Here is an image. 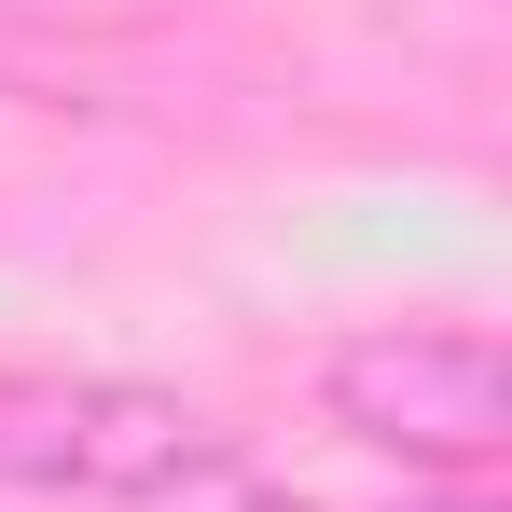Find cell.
I'll return each instance as SVG.
<instances>
[{
	"label": "cell",
	"mask_w": 512,
	"mask_h": 512,
	"mask_svg": "<svg viewBox=\"0 0 512 512\" xmlns=\"http://www.w3.org/2000/svg\"><path fill=\"white\" fill-rule=\"evenodd\" d=\"M429 512H499V499H429Z\"/></svg>",
	"instance_id": "cell-4"
},
{
	"label": "cell",
	"mask_w": 512,
	"mask_h": 512,
	"mask_svg": "<svg viewBox=\"0 0 512 512\" xmlns=\"http://www.w3.org/2000/svg\"><path fill=\"white\" fill-rule=\"evenodd\" d=\"M0 471L97 512H194L236 443L167 388H0Z\"/></svg>",
	"instance_id": "cell-1"
},
{
	"label": "cell",
	"mask_w": 512,
	"mask_h": 512,
	"mask_svg": "<svg viewBox=\"0 0 512 512\" xmlns=\"http://www.w3.org/2000/svg\"><path fill=\"white\" fill-rule=\"evenodd\" d=\"M194 512H305V499H277V485H263L250 457H236V471H222V485H208V499H194Z\"/></svg>",
	"instance_id": "cell-3"
},
{
	"label": "cell",
	"mask_w": 512,
	"mask_h": 512,
	"mask_svg": "<svg viewBox=\"0 0 512 512\" xmlns=\"http://www.w3.org/2000/svg\"><path fill=\"white\" fill-rule=\"evenodd\" d=\"M333 429L402 471H499L512 457V374L485 333H360L333 346Z\"/></svg>",
	"instance_id": "cell-2"
}]
</instances>
